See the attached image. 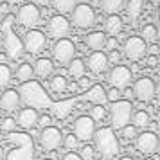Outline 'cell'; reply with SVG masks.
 <instances>
[{
  "label": "cell",
  "mask_w": 160,
  "mask_h": 160,
  "mask_svg": "<svg viewBox=\"0 0 160 160\" xmlns=\"http://www.w3.org/2000/svg\"><path fill=\"white\" fill-rule=\"evenodd\" d=\"M18 94H20L22 102H25V106H31V108H36V110L49 108L52 104L49 94L45 92V88L34 79L23 81L22 85H20Z\"/></svg>",
  "instance_id": "cell-1"
},
{
  "label": "cell",
  "mask_w": 160,
  "mask_h": 160,
  "mask_svg": "<svg viewBox=\"0 0 160 160\" xmlns=\"http://www.w3.org/2000/svg\"><path fill=\"white\" fill-rule=\"evenodd\" d=\"M92 140L95 142V148L101 153L102 158H113V157H117V153L121 151V146H119L113 128L102 126L99 130H95Z\"/></svg>",
  "instance_id": "cell-2"
},
{
  "label": "cell",
  "mask_w": 160,
  "mask_h": 160,
  "mask_svg": "<svg viewBox=\"0 0 160 160\" xmlns=\"http://www.w3.org/2000/svg\"><path fill=\"white\" fill-rule=\"evenodd\" d=\"M13 23H15V16L6 15L4 22H2V29H4V47H6V54L11 59L22 58V54L25 52L23 49L22 38L16 32H13Z\"/></svg>",
  "instance_id": "cell-3"
},
{
  "label": "cell",
  "mask_w": 160,
  "mask_h": 160,
  "mask_svg": "<svg viewBox=\"0 0 160 160\" xmlns=\"http://www.w3.org/2000/svg\"><path fill=\"white\" fill-rule=\"evenodd\" d=\"M131 113H133V104L128 99H117L110 104L108 110V117L110 122H112V128L115 130H121L126 124H130Z\"/></svg>",
  "instance_id": "cell-4"
},
{
  "label": "cell",
  "mask_w": 160,
  "mask_h": 160,
  "mask_svg": "<svg viewBox=\"0 0 160 160\" xmlns=\"http://www.w3.org/2000/svg\"><path fill=\"white\" fill-rule=\"evenodd\" d=\"M52 61L61 67H67L76 58V45L68 38H59L52 45Z\"/></svg>",
  "instance_id": "cell-5"
},
{
  "label": "cell",
  "mask_w": 160,
  "mask_h": 160,
  "mask_svg": "<svg viewBox=\"0 0 160 160\" xmlns=\"http://www.w3.org/2000/svg\"><path fill=\"white\" fill-rule=\"evenodd\" d=\"M42 9L38 8L36 4H32V2H22L20 6H18V9H16V16L15 20L22 27H27V29H31V27H34L38 22H40V18H42V13H40Z\"/></svg>",
  "instance_id": "cell-6"
},
{
  "label": "cell",
  "mask_w": 160,
  "mask_h": 160,
  "mask_svg": "<svg viewBox=\"0 0 160 160\" xmlns=\"http://www.w3.org/2000/svg\"><path fill=\"white\" fill-rule=\"evenodd\" d=\"M70 15H72V23L78 29H90V27H94L95 11L92 6H88L85 2L76 4L72 8V11H70Z\"/></svg>",
  "instance_id": "cell-7"
},
{
  "label": "cell",
  "mask_w": 160,
  "mask_h": 160,
  "mask_svg": "<svg viewBox=\"0 0 160 160\" xmlns=\"http://www.w3.org/2000/svg\"><path fill=\"white\" fill-rule=\"evenodd\" d=\"M95 130H97L95 121L90 115H79L74 121V126H72L74 137L78 138L79 142H90L94 138Z\"/></svg>",
  "instance_id": "cell-8"
},
{
  "label": "cell",
  "mask_w": 160,
  "mask_h": 160,
  "mask_svg": "<svg viewBox=\"0 0 160 160\" xmlns=\"http://www.w3.org/2000/svg\"><path fill=\"white\" fill-rule=\"evenodd\" d=\"M131 78H133V72L130 70V67L121 65V63H115L113 68H110L108 72V83L112 88H117V90H124L131 85Z\"/></svg>",
  "instance_id": "cell-9"
},
{
  "label": "cell",
  "mask_w": 160,
  "mask_h": 160,
  "mask_svg": "<svg viewBox=\"0 0 160 160\" xmlns=\"http://www.w3.org/2000/svg\"><path fill=\"white\" fill-rule=\"evenodd\" d=\"M61 138H63V133L59 131V128L51 124V126L42 128L38 142L42 146V149H45V151H56V149L61 148Z\"/></svg>",
  "instance_id": "cell-10"
},
{
  "label": "cell",
  "mask_w": 160,
  "mask_h": 160,
  "mask_svg": "<svg viewBox=\"0 0 160 160\" xmlns=\"http://www.w3.org/2000/svg\"><path fill=\"white\" fill-rule=\"evenodd\" d=\"M122 54L130 61H140L148 54V43L140 36H130L126 38L122 45Z\"/></svg>",
  "instance_id": "cell-11"
},
{
  "label": "cell",
  "mask_w": 160,
  "mask_h": 160,
  "mask_svg": "<svg viewBox=\"0 0 160 160\" xmlns=\"http://www.w3.org/2000/svg\"><path fill=\"white\" fill-rule=\"evenodd\" d=\"M70 29H72V23L70 20L67 18L65 15H54L49 18V22H47V34L52 38H67L70 34Z\"/></svg>",
  "instance_id": "cell-12"
},
{
  "label": "cell",
  "mask_w": 160,
  "mask_h": 160,
  "mask_svg": "<svg viewBox=\"0 0 160 160\" xmlns=\"http://www.w3.org/2000/svg\"><path fill=\"white\" fill-rule=\"evenodd\" d=\"M23 49L29 54H40L47 47V34L40 29H29L23 36Z\"/></svg>",
  "instance_id": "cell-13"
},
{
  "label": "cell",
  "mask_w": 160,
  "mask_h": 160,
  "mask_svg": "<svg viewBox=\"0 0 160 160\" xmlns=\"http://www.w3.org/2000/svg\"><path fill=\"white\" fill-rule=\"evenodd\" d=\"M157 94V83L151 78H138L133 83V97L138 99L142 102H149L153 101V97Z\"/></svg>",
  "instance_id": "cell-14"
},
{
  "label": "cell",
  "mask_w": 160,
  "mask_h": 160,
  "mask_svg": "<svg viewBox=\"0 0 160 160\" xmlns=\"http://www.w3.org/2000/svg\"><path fill=\"white\" fill-rule=\"evenodd\" d=\"M135 140V146L140 153L144 155H153L158 149V137L155 131H142V133H137V137L133 138Z\"/></svg>",
  "instance_id": "cell-15"
},
{
  "label": "cell",
  "mask_w": 160,
  "mask_h": 160,
  "mask_svg": "<svg viewBox=\"0 0 160 160\" xmlns=\"http://www.w3.org/2000/svg\"><path fill=\"white\" fill-rule=\"evenodd\" d=\"M108 56L104 51H92L85 59V67H88V70L94 74H102L108 68Z\"/></svg>",
  "instance_id": "cell-16"
},
{
  "label": "cell",
  "mask_w": 160,
  "mask_h": 160,
  "mask_svg": "<svg viewBox=\"0 0 160 160\" xmlns=\"http://www.w3.org/2000/svg\"><path fill=\"white\" fill-rule=\"evenodd\" d=\"M38 113L36 108H31V106H25V108H18V113H16V119L15 122L16 126H20L23 130H31L38 124Z\"/></svg>",
  "instance_id": "cell-17"
},
{
  "label": "cell",
  "mask_w": 160,
  "mask_h": 160,
  "mask_svg": "<svg viewBox=\"0 0 160 160\" xmlns=\"http://www.w3.org/2000/svg\"><path fill=\"white\" fill-rule=\"evenodd\" d=\"M20 106H22V99H20L18 90L6 88L0 95V108L4 112H16Z\"/></svg>",
  "instance_id": "cell-18"
},
{
  "label": "cell",
  "mask_w": 160,
  "mask_h": 160,
  "mask_svg": "<svg viewBox=\"0 0 160 160\" xmlns=\"http://www.w3.org/2000/svg\"><path fill=\"white\" fill-rule=\"evenodd\" d=\"M34 68V76L42 78V79H47L54 74V61L51 58H38L36 63L32 65Z\"/></svg>",
  "instance_id": "cell-19"
},
{
  "label": "cell",
  "mask_w": 160,
  "mask_h": 160,
  "mask_svg": "<svg viewBox=\"0 0 160 160\" xmlns=\"http://www.w3.org/2000/svg\"><path fill=\"white\" fill-rule=\"evenodd\" d=\"M122 27H124V22L122 18L119 15H108L106 16V20H104V34H108V36H119L121 32H122Z\"/></svg>",
  "instance_id": "cell-20"
},
{
  "label": "cell",
  "mask_w": 160,
  "mask_h": 160,
  "mask_svg": "<svg viewBox=\"0 0 160 160\" xmlns=\"http://www.w3.org/2000/svg\"><path fill=\"white\" fill-rule=\"evenodd\" d=\"M104 40H106V34L102 31H94V32H88L85 43L90 51H104Z\"/></svg>",
  "instance_id": "cell-21"
},
{
  "label": "cell",
  "mask_w": 160,
  "mask_h": 160,
  "mask_svg": "<svg viewBox=\"0 0 160 160\" xmlns=\"http://www.w3.org/2000/svg\"><path fill=\"white\" fill-rule=\"evenodd\" d=\"M124 8H126V15L130 18V22L135 23L138 20L140 13H142L144 2H142V0H128V2H124Z\"/></svg>",
  "instance_id": "cell-22"
},
{
  "label": "cell",
  "mask_w": 160,
  "mask_h": 160,
  "mask_svg": "<svg viewBox=\"0 0 160 160\" xmlns=\"http://www.w3.org/2000/svg\"><path fill=\"white\" fill-rule=\"evenodd\" d=\"M131 126H135V128H148L149 122H151V115L146 112V110H137V112H133L131 113V119H130Z\"/></svg>",
  "instance_id": "cell-23"
},
{
  "label": "cell",
  "mask_w": 160,
  "mask_h": 160,
  "mask_svg": "<svg viewBox=\"0 0 160 160\" xmlns=\"http://www.w3.org/2000/svg\"><path fill=\"white\" fill-rule=\"evenodd\" d=\"M124 2L126 0H99V6L108 15H119L124 9Z\"/></svg>",
  "instance_id": "cell-24"
},
{
  "label": "cell",
  "mask_w": 160,
  "mask_h": 160,
  "mask_svg": "<svg viewBox=\"0 0 160 160\" xmlns=\"http://www.w3.org/2000/svg\"><path fill=\"white\" fill-rule=\"evenodd\" d=\"M67 68H68V74L72 76V79H79L81 76H85V72H87L85 59H79V58H74L72 61L67 65Z\"/></svg>",
  "instance_id": "cell-25"
},
{
  "label": "cell",
  "mask_w": 160,
  "mask_h": 160,
  "mask_svg": "<svg viewBox=\"0 0 160 160\" xmlns=\"http://www.w3.org/2000/svg\"><path fill=\"white\" fill-rule=\"evenodd\" d=\"M16 79L20 81V83H23V81H29L34 78V68H32V65L31 63H20V65L16 67Z\"/></svg>",
  "instance_id": "cell-26"
},
{
  "label": "cell",
  "mask_w": 160,
  "mask_h": 160,
  "mask_svg": "<svg viewBox=\"0 0 160 160\" xmlns=\"http://www.w3.org/2000/svg\"><path fill=\"white\" fill-rule=\"evenodd\" d=\"M49 87H51L52 92H65L67 88H68V81L61 74H52L51 81H49Z\"/></svg>",
  "instance_id": "cell-27"
},
{
  "label": "cell",
  "mask_w": 160,
  "mask_h": 160,
  "mask_svg": "<svg viewBox=\"0 0 160 160\" xmlns=\"http://www.w3.org/2000/svg\"><path fill=\"white\" fill-rule=\"evenodd\" d=\"M140 38L144 40L146 43H153V42H157V38H158L157 25H153V23H146V25H142V29H140Z\"/></svg>",
  "instance_id": "cell-28"
},
{
  "label": "cell",
  "mask_w": 160,
  "mask_h": 160,
  "mask_svg": "<svg viewBox=\"0 0 160 160\" xmlns=\"http://www.w3.org/2000/svg\"><path fill=\"white\" fill-rule=\"evenodd\" d=\"M76 4H78V0H51V6L58 11L59 15H67V13H70Z\"/></svg>",
  "instance_id": "cell-29"
},
{
  "label": "cell",
  "mask_w": 160,
  "mask_h": 160,
  "mask_svg": "<svg viewBox=\"0 0 160 160\" xmlns=\"http://www.w3.org/2000/svg\"><path fill=\"white\" fill-rule=\"evenodd\" d=\"M11 78H13L11 68L4 63H0V88H8L11 83Z\"/></svg>",
  "instance_id": "cell-30"
},
{
  "label": "cell",
  "mask_w": 160,
  "mask_h": 160,
  "mask_svg": "<svg viewBox=\"0 0 160 160\" xmlns=\"http://www.w3.org/2000/svg\"><path fill=\"white\" fill-rule=\"evenodd\" d=\"M106 115H108V110L104 108L102 104H92V106H90V117L94 119L95 122L106 119Z\"/></svg>",
  "instance_id": "cell-31"
},
{
  "label": "cell",
  "mask_w": 160,
  "mask_h": 160,
  "mask_svg": "<svg viewBox=\"0 0 160 160\" xmlns=\"http://www.w3.org/2000/svg\"><path fill=\"white\" fill-rule=\"evenodd\" d=\"M78 138L74 137V133H67V135H63V138H61V148H67L68 151H74L76 148H78Z\"/></svg>",
  "instance_id": "cell-32"
},
{
  "label": "cell",
  "mask_w": 160,
  "mask_h": 160,
  "mask_svg": "<svg viewBox=\"0 0 160 160\" xmlns=\"http://www.w3.org/2000/svg\"><path fill=\"white\" fill-rule=\"evenodd\" d=\"M79 157H81V160H94V157H95V148H94V146H90V144L87 142V146H83V148H81Z\"/></svg>",
  "instance_id": "cell-33"
},
{
  "label": "cell",
  "mask_w": 160,
  "mask_h": 160,
  "mask_svg": "<svg viewBox=\"0 0 160 160\" xmlns=\"http://www.w3.org/2000/svg\"><path fill=\"white\" fill-rule=\"evenodd\" d=\"M0 130L2 131H15L16 130L15 117H4L2 119V124H0Z\"/></svg>",
  "instance_id": "cell-34"
},
{
  "label": "cell",
  "mask_w": 160,
  "mask_h": 160,
  "mask_svg": "<svg viewBox=\"0 0 160 160\" xmlns=\"http://www.w3.org/2000/svg\"><path fill=\"white\" fill-rule=\"evenodd\" d=\"M121 130H122V137L128 138V140H133V138L137 137V128L131 126V124H126V126L121 128Z\"/></svg>",
  "instance_id": "cell-35"
},
{
  "label": "cell",
  "mask_w": 160,
  "mask_h": 160,
  "mask_svg": "<svg viewBox=\"0 0 160 160\" xmlns=\"http://www.w3.org/2000/svg\"><path fill=\"white\" fill-rule=\"evenodd\" d=\"M117 47H119L117 36H106V40H104V49H106V51H113Z\"/></svg>",
  "instance_id": "cell-36"
},
{
  "label": "cell",
  "mask_w": 160,
  "mask_h": 160,
  "mask_svg": "<svg viewBox=\"0 0 160 160\" xmlns=\"http://www.w3.org/2000/svg\"><path fill=\"white\" fill-rule=\"evenodd\" d=\"M108 61H112V63H119L121 61V58H122V52L119 51V49H113V51H108Z\"/></svg>",
  "instance_id": "cell-37"
},
{
  "label": "cell",
  "mask_w": 160,
  "mask_h": 160,
  "mask_svg": "<svg viewBox=\"0 0 160 160\" xmlns=\"http://www.w3.org/2000/svg\"><path fill=\"white\" fill-rule=\"evenodd\" d=\"M106 99H108L110 102L117 101V99H121V90H117V88H110L108 94H106Z\"/></svg>",
  "instance_id": "cell-38"
},
{
  "label": "cell",
  "mask_w": 160,
  "mask_h": 160,
  "mask_svg": "<svg viewBox=\"0 0 160 160\" xmlns=\"http://www.w3.org/2000/svg\"><path fill=\"white\" fill-rule=\"evenodd\" d=\"M144 58H146V59H144L146 67H149V68H155V67L158 65V58H157L155 54H151V56H148V54H146Z\"/></svg>",
  "instance_id": "cell-39"
},
{
  "label": "cell",
  "mask_w": 160,
  "mask_h": 160,
  "mask_svg": "<svg viewBox=\"0 0 160 160\" xmlns=\"http://www.w3.org/2000/svg\"><path fill=\"white\" fill-rule=\"evenodd\" d=\"M78 81V85H79V88H83V90H87L88 87H90V85H92V81L88 79L87 76H81L79 79H76Z\"/></svg>",
  "instance_id": "cell-40"
},
{
  "label": "cell",
  "mask_w": 160,
  "mask_h": 160,
  "mask_svg": "<svg viewBox=\"0 0 160 160\" xmlns=\"http://www.w3.org/2000/svg\"><path fill=\"white\" fill-rule=\"evenodd\" d=\"M61 160H81V157H79V153L68 151V153H65V155L61 157Z\"/></svg>",
  "instance_id": "cell-41"
},
{
  "label": "cell",
  "mask_w": 160,
  "mask_h": 160,
  "mask_svg": "<svg viewBox=\"0 0 160 160\" xmlns=\"http://www.w3.org/2000/svg\"><path fill=\"white\" fill-rule=\"evenodd\" d=\"M38 124H40L42 128L51 126V117H49V115H40V117H38Z\"/></svg>",
  "instance_id": "cell-42"
},
{
  "label": "cell",
  "mask_w": 160,
  "mask_h": 160,
  "mask_svg": "<svg viewBox=\"0 0 160 160\" xmlns=\"http://www.w3.org/2000/svg\"><path fill=\"white\" fill-rule=\"evenodd\" d=\"M6 16V15H9V4L8 2H0V16Z\"/></svg>",
  "instance_id": "cell-43"
},
{
  "label": "cell",
  "mask_w": 160,
  "mask_h": 160,
  "mask_svg": "<svg viewBox=\"0 0 160 160\" xmlns=\"http://www.w3.org/2000/svg\"><path fill=\"white\" fill-rule=\"evenodd\" d=\"M34 2H36V6L38 8H40V6H42V8H49V6H51V0H34Z\"/></svg>",
  "instance_id": "cell-44"
},
{
  "label": "cell",
  "mask_w": 160,
  "mask_h": 160,
  "mask_svg": "<svg viewBox=\"0 0 160 160\" xmlns=\"http://www.w3.org/2000/svg\"><path fill=\"white\" fill-rule=\"evenodd\" d=\"M6 2H8L9 6H16V4H22L23 0H6Z\"/></svg>",
  "instance_id": "cell-45"
},
{
  "label": "cell",
  "mask_w": 160,
  "mask_h": 160,
  "mask_svg": "<svg viewBox=\"0 0 160 160\" xmlns=\"http://www.w3.org/2000/svg\"><path fill=\"white\" fill-rule=\"evenodd\" d=\"M4 155H6V153H4V148L0 146V160H4Z\"/></svg>",
  "instance_id": "cell-46"
},
{
  "label": "cell",
  "mask_w": 160,
  "mask_h": 160,
  "mask_svg": "<svg viewBox=\"0 0 160 160\" xmlns=\"http://www.w3.org/2000/svg\"><path fill=\"white\" fill-rule=\"evenodd\" d=\"M119 160H135L133 157H122V158H119Z\"/></svg>",
  "instance_id": "cell-47"
},
{
  "label": "cell",
  "mask_w": 160,
  "mask_h": 160,
  "mask_svg": "<svg viewBox=\"0 0 160 160\" xmlns=\"http://www.w3.org/2000/svg\"><path fill=\"white\" fill-rule=\"evenodd\" d=\"M144 160H155V158H151V157H146V158Z\"/></svg>",
  "instance_id": "cell-48"
},
{
  "label": "cell",
  "mask_w": 160,
  "mask_h": 160,
  "mask_svg": "<svg viewBox=\"0 0 160 160\" xmlns=\"http://www.w3.org/2000/svg\"><path fill=\"white\" fill-rule=\"evenodd\" d=\"M2 135H4V131H2V130H0V138H2Z\"/></svg>",
  "instance_id": "cell-49"
},
{
  "label": "cell",
  "mask_w": 160,
  "mask_h": 160,
  "mask_svg": "<svg viewBox=\"0 0 160 160\" xmlns=\"http://www.w3.org/2000/svg\"><path fill=\"white\" fill-rule=\"evenodd\" d=\"M99 160H106V158H102V157H101V158H99Z\"/></svg>",
  "instance_id": "cell-50"
},
{
  "label": "cell",
  "mask_w": 160,
  "mask_h": 160,
  "mask_svg": "<svg viewBox=\"0 0 160 160\" xmlns=\"http://www.w3.org/2000/svg\"><path fill=\"white\" fill-rule=\"evenodd\" d=\"M43 160H52V158H43Z\"/></svg>",
  "instance_id": "cell-51"
},
{
  "label": "cell",
  "mask_w": 160,
  "mask_h": 160,
  "mask_svg": "<svg viewBox=\"0 0 160 160\" xmlns=\"http://www.w3.org/2000/svg\"><path fill=\"white\" fill-rule=\"evenodd\" d=\"M27 2H34V0H27Z\"/></svg>",
  "instance_id": "cell-52"
},
{
  "label": "cell",
  "mask_w": 160,
  "mask_h": 160,
  "mask_svg": "<svg viewBox=\"0 0 160 160\" xmlns=\"http://www.w3.org/2000/svg\"><path fill=\"white\" fill-rule=\"evenodd\" d=\"M0 2H2V0H0Z\"/></svg>",
  "instance_id": "cell-53"
}]
</instances>
